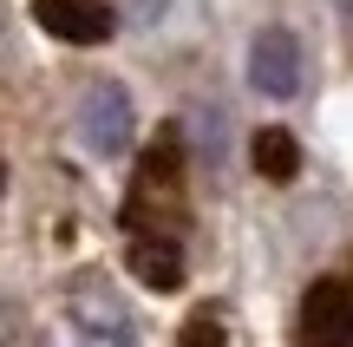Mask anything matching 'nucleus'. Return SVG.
I'll return each instance as SVG.
<instances>
[{"label":"nucleus","instance_id":"423d86ee","mask_svg":"<svg viewBox=\"0 0 353 347\" xmlns=\"http://www.w3.org/2000/svg\"><path fill=\"white\" fill-rule=\"evenodd\" d=\"M79 347H131V328H125V315L112 308V301H79Z\"/></svg>","mask_w":353,"mask_h":347},{"label":"nucleus","instance_id":"f03ea898","mask_svg":"<svg viewBox=\"0 0 353 347\" xmlns=\"http://www.w3.org/2000/svg\"><path fill=\"white\" fill-rule=\"evenodd\" d=\"M249 86L262 99H294L301 92V46H294V33L268 26V33L249 39Z\"/></svg>","mask_w":353,"mask_h":347},{"label":"nucleus","instance_id":"9d476101","mask_svg":"<svg viewBox=\"0 0 353 347\" xmlns=\"http://www.w3.org/2000/svg\"><path fill=\"white\" fill-rule=\"evenodd\" d=\"M0 184H7V170H0Z\"/></svg>","mask_w":353,"mask_h":347},{"label":"nucleus","instance_id":"39448f33","mask_svg":"<svg viewBox=\"0 0 353 347\" xmlns=\"http://www.w3.org/2000/svg\"><path fill=\"white\" fill-rule=\"evenodd\" d=\"M131 275H138L144 288H176L183 282L176 236H131Z\"/></svg>","mask_w":353,"mask_h":347},{"label":"nucleus","instance_id":"f257e3e1","mask_svg":"<svg viewBox=\"0 0 353 347\" xmlns=\"http://www.w3.org/2000/svg\"><path fill=\"white\" fill-rule=\"evenodd\" d=\"M131 131H138V118H131V99H125V86H92L85 99H79V138H85V151H99V157H118V151H131Z\"/></svg>","mask_w":353,"mask_h":347},{"label":"nucleus","instance_id":"20e7f679","mask_svg":"<svg viewBox=\"0 0 353 347\" xmlns=\"http://www.w3.org/2000/svg\"><path fill=\"white\" fill-rule=\"evenodd\" d=\"M33 20L65 46H99L112 33V7L105 0H33Z\"/></svg>","mask_w":353,"mask_h":347},{"label":"nucleus","instance_id":"1a4fd4ad","mask_svg":"<svg viewBox=\"0 0 353 347\" xmlns=\"http://www.w3.org/2000/svg\"><path fill=\"white\" fill-rule=\"evenodd\" d=\"M7 328H13V321H7V301H0V347H7Z\"/></svg>","mask_w":353,"mask_h":347},{"label":"nucleus","instance_id":"0eeeda50","mask_svg":"<svg viewBox=\"0 0 353 347\" xmlns=\"http://www.w3.org/2000/svg\"><path fill=\"white\" fill-rule=\"evenodd\" d=\"M255 170L275 177V184H288L294 170H301V151H294L288 131H255Z\"/></svg>","mask_w":353,"mask_h":347},{"label":"nucleus","instance_id":"6e6552de","mask_svg":"<svg viewBox=\"0 0 353 347\" xmlns=\"http://www.w3.org/2000/svg\"><path fill=\"white\" fill-rule=\"evenodd\" d=\"M183 347H223V328H216V321H190L183 328Z\"/></svg>","mask_w":353,"mask_h":347},{"label":"nucleus","instance_id":"7ed1b4c3","mask_svg":"<svg viewBox=\"0 0 353 347\" xmlns=\"http://www.w3.org/2000/svg\"><path fill=\"white\" fill-rule=\"evenodd\" d=\"M301 335H307V347H353V288L347 282H314L307 288Z\"/></svg>","mask_w":353,"mask_h":347}]
</instances>
